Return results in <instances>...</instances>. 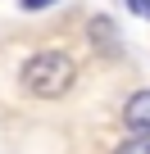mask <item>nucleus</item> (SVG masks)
I'll return each mask as SVG.
<instances>
[{"mask_svg": "<svg viewBox=\"0 0 150 154\" xmlns=\"http://www.w3.org/2000/svg\"><path fill=\"white\" fill-rule=\"evenodd\" d=\"M114 154H150V140H145V136H127Z\"/></svg>", "mask_w": 150, "mask_h": 154, "instance_id": "nucleus-4", "label": "nucleus"}, {"mask_svg": "<svg viewBox=\"0 0 150 154\" xmlns=\"http://www.w3.org/2000/svg\"><path fill=\"white\" fill-rule=\"evenodd\" d=\"M50 5H59V0H18V9H27V14H37V9H50Z\"/></svg>", "mask_w": 150, "mask_h": 154, "instance_id": "nucleus-5", "label": "nucleus"}, {"mask_svg": "<svg viewBox=\"0 0 150 154\" xmlns=\"http://www.w3.org/2000/svg\"><path fill=\"white\" fill-rule=\"evenodd\" d=\"M87 36H91L96 45H105V50H114V23H109L105 14H96V18L87 23Z\"/></svg>", "mask_w": 150, "mask_h": 154, "instance_id": "nucleus-3", "label": "nucleus"}, {"mask_svg": "<svg viewBox=\"0 0 150 154\" xmlns=\"http://www.w3.org/2000/svg\"><path fill=\"white\" fill-rule=\"evenodd\" d=\"M73 82H78V63L68 50H37L18 72V86L32 100H59L73 91Z\"/></svg>", "mask_w": 150, "mask_h": 154, "instance_id": "nucleus-1", "label": "nucleus"}, {"mask_svg": "<svg viewBox=\"0 0 150 154\" xmlns=\"http://www.w3.org/2000/svg\"><path fill=\"white\" fill-rule=\"evenodd\" d=\"M123 131L150 140V86H141V91L127 95V104H123Z\"/></svg>", "mask_w": 150, "mask_h": 154, "instance_id": "nucleus-2", "label": "nucleus"}, {"mask_svg": "<svg viewBox=\"0 0 150 154\" xmlns=\"http://www.w3.org/2000/svg\"><path fill=\"white\" fill-rule=\"evenodd\" d=\"M123 5H127L132 14H141V18H150V0H123Z\"/></svg>", "mask_w": 150, "mask_h": 154, "instance_id": "nucleus-6", "label": "nucleus"}]
</instances>
